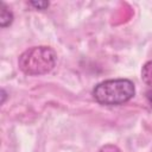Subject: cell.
<instances>
[{
    "label": "cell",
    "instance_id": "6da1fadb",
    "mask_svg": "<svg viewBox=\"0 0 152 152\" xmlns=\"http://www.w3.org/2000/svg\"><path fill=\"white\" fill-rule=\"evenodd\" d=\"M134 95V83L128 78L106 80L93 89L94 100L102 106H121L131 101Z\"/></svg>",
    "mask_w": 152,
    "mask_h": 152
},
{
    "label": "cell",
    "instance_id": "7a4b0ae2",
    "mask_svg": "<svg viewBox=\"0 0 152 152\" xmlns=\"http://www.w3.org/2000/svg\"><path fill=\"white\" fill-rule=\"evenodd\" d=\"M57 62V55L50 46H32L25 50L18 59L19 69L28 76H39L50 72Z\"/></svg>",
    "mask_w": 152,
    "mask_h": 152
},
{
    "label": "cell",
    "instance_id": "3957f363",
    "mask_svg": "<svg viewBox=\"0 0 152 152\" xmlns=\"http://www.w3.org/2000/svg\"><path fill=\"white\" fill-rule=\"evenodd\" d=\"M14 15L13 12L10 10V7L5 4V2H0V26L2 28L10 26L13 23Z\"/></svg>",
    "mask_w": 152,
    "mask_h": 152
},
{
    "label": "cell",
    "instance_id": "277c9868",
    "mask_svg": "<svg viewBox=\"0 0 152 152\" xmlns=\"http://www.w3.org/2000/svg\"><path fill=\"white\" fill-rule=\"evenodd\" d=\"M141 80L146 86L152 87V61L146 62L141 68Z\"/></svg>",
    "mask_w": 152,
    "mask_h": 152
},
{
    "label": "cell",
    "instance_id": "5b68a950",
    "mask_svg": "<svg viewBox=\"0 0 152 152\" xmlns=\"http://www.w3.org/2000/svg\"><path fill=\"white\" fill-rule=\"evenodd\" d=\"M28 5L32 6V7H34L36 10L44 11V10H46V8L49 7L50 2H49V1H30Z\"/></svg>",
    "mask_w": 152,
    "mask_h": 152
},
{
    "label": "cell",
    "instance_id": "8992f818",
    "mask_svg": "<svg viewBox=\"0 0 152 152\" xmlns=\"http://www.w3.org/2000/svg\"><path fill=\"white\" fill-rule=\"evenodd\" d=\"M97 152H122V151L116 145L107 144V145H103L102 147H100V150Z\"/></svg>",
    "mask_w": 152,
    "mask_h": 152
},
{
    "label": "cell",
    "instance_id": "52a82bcc",
    "mask_svg": "<svg viewBox=\"0 0 152 152\" xmlns=\"http://www.w3.org/2000/svg\"><path fill=\"white\" fill-rule=\"evenodd\" d=\"M146 100H147L150 107L152 108V89H150V90L146 91Z\"/></svg>",
    "mask_w": 152,
    "mask_h": 152
},
{
    "label": "cell",
    "instance_id": "ba28073f",
    "mask_svg": "<svg viewBox=\"0 0 152 152\" xmlns=\"http://www.w3.org/2000/svg\"><path fill=\"white\" fill-rule=\"evenodd\" d=\"M6 91H5V89H1V103H4L5 102V100H6Z\"/></svg>",
    "mask_w": 152,
    "mask_h": 152
}]
</instances>
